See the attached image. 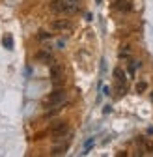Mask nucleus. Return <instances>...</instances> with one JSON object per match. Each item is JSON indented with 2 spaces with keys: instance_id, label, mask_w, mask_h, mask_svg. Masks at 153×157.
<instances>
[{
  "instance_id": "nucleus-8",
  "label": "nucleus",
  "mask_w": 153,
  "mask_h": 157,
  "mask_svg": "<svg viewBox=\"0 0 153 157\" xmlns=\"http://www.w3.org/2000/svg\"><path fill=\"white\" fill-rule=\"evenodd\" d=\"M67 148H69V146H67V142H62V144H56V146L52 148V151H50V153H52V155H64V153L67 151Z\"/></svg>"
},
{
  "instance_id": "nucleus-4",
  "label": "nucleus",
  "mask_w": 153,
  "mask_h": 157,
  "mask_svg": "<svg viewBox=\"0 0 153 157\" xmlns=\"http://www.w3.org/2000/svg\"><path fill=\"white\" fill-rule=\"evenodd\" d=\"M114 10L120 11V13H129L132 10V2L131 0H116L114 2Z\"/></svg>"
},
{
  "instance_id": "nucleus-10",
  "label": "nucleus",
  "mask_w": 153,
  "mask_h": 157,
  "mask_svg": "<svg viewBox=\"0 0 153 157\" xmlns=\"http://www.w3.org/2000/svg\"><path fill=\"white\" fill-rule=\"evenodd\" d=\"M2 43H4V47H6L8 51H11V49H13V37H11V36H4Z\"/></svg>"
},
{
  "instance_id": "nucleus-13",
  "label": "nucleus",
  "mask_w": 153,
  "mask_h": 157,
  "mask_svg": "<svg viewBox=\"0 0 153 157\" xmlns=\"http://www.w3.org/2000/svg\"><path fill=\"white\" fill-rule=\"evenodd\" d=\"M144 148H146L149 153H153V140H144Z\"/></svg>"
},
{
  "instance_id": "nucleus-6",
  "label": "nucleus",
  "mask_w": 153,
  "mask_h": 157,
  "mask_svg": "<svg viewBox=\"0 0 153 157\" xmlns=\"http://www.w3.org/2000/svg\"><path fill=\"white\" fill-rule=\"evenodd\" d=\"M50 10H52L54 13H65V11H67L65 0H52V2H50Z\"/></svg>"
},
{
  "instance_id": "nucleus-5",
  "label": "nucleus",
  "mask_w": 153,
  "mask_h": 157,
  "mask_svg": "<svg viewBox=\"0 0 153 157\" xmlns=\"http://www.w3.org/2000/svg\"><path fill=\"white\" fill-rule=\"evenodd\" d=\"M52 30L54 32H64V30H69L71 28V23L67 21V19H56V21H52Z\"/></svg>"
},
{
  "instance_id": "nucleus-2",
  "label": "nucleus",
  "mask_w": 153,
  "mask_h": 157,
  "mask_svg": "<svg viewBox=\"0 0 153 157\" xmlns=\"http://www.w3.org/2000/svg\"><path fill=\"white\" fill-rule=\"evenodd\" d=\"M67 133H69V127H67L65 122H56V124L50 127V135L54 136V139H58V136H64V135H67Z\"/></svg>"
},
{
  "instance_id": "nucleus-11",
  "label": "nucleus",
  "mask_w": 153,
  "mask_h": 157,
  "mask_svg": "<svg viewBox=\"0 0 153 157\" xmlns=\"http://www.w3.org/2000/svg\"><path fill=\"white\" fill-rule=\"evenodd\" d=\"M65 4H67V11H75L79 8V0H65Z\"/></svg>"
},
{
  "instance_id": "nucleus-7",
  "label": "nucleus",
  "mask_w": 153,
  "mask_h": 157,
  "mask_svg": "<svg viewBox=\"0 0 153 157\" xmlns=\"http://www.w3.org/2000/svg\"><path fill=\"white\" fill-rule=\"evenodd\" d=\"M50 77H52V82H54V84L64 82V73H62V67L52 66V69H50Z\"/></svg>"
},
{
  "instance_id": "nucleus-3",
  "label": "nucleus",
  "mask_w": 153,
  "mask_h": 157,
  "mask_svg": "<svg viewBox=\"0 0 153 157\" xmlns=\"http://www.w3.org/2000/svg\"><path fill=\"white\" fill-rule=\"evenodd\" d=\"M114 77H116V81H118V88H121V94H125L127 92V77H125V73H123V69H116L114 71Z\"/></svg>"
},
{
  "instance_id": "nucleus-1",
  "label": "nucleus",
  "mask_w": 153,
  "mask_h": 157,
  "mask_svg": "<svg viewBox=\"0 0 153 157\" xmlns=\"http://www.w3.org/2000/svg\"><path fill=\"white\" fill-rule=\"evenodd\" d=\"M65 99V92L62 90V88H56L54 92H50L47 97H45V105H49V107H54V105H60L62 101Z\"/></svg>"
},
{
  "instance_id": "nucleus-12",
  "label": "nucleus",
  "mask_w": 153,
  "mask_h": 157,
  "mask_svg": "<svg viewBox=\"0 0 153 157\" xmlns=\"http://www.w3.org/2000/svg\"><path fill=\"white\" fill-rule=\"evenodd\" d=\"M146 88H147V84H146V82H138V84H136V92H138V94H144V92H146Z\"/></svg>"
},
{
  "instance_id": "nucleus-14",
  "label": "nucleus",
  "mask_w": 153,
  "mask_h": 157,
  "mask_svg": "<svg viewBox=\"0 0 153 157\" xmlns=\"http://www.w3.org/2000/svg\"><path fill=\"white\" fill-rule=\"evenodd\" d=\"M37 37L43 41V39H49V37H50V34H49V32H39V34H37Z\"/></svg>"
},
{
  "instance_id": "nucleus-9",
  "label": "nucleus",
  "mask_w": 153,
  "mask_h": 157,
  "mask_svg": "<svg viewBox=\"0 0 153 157\" xmlns=\"http://www.w3.org/2000/svg\"><path fill=\"white\" fill-rule=\"evenodd\" d=\"M35 58H37V60H41V62H47V64L52 62V54L47 52V51H39V52L35 54Z\"/></svg>"
},
{
  "instance_id": "nucleus-15",
  "label": "nucleus",
  "mask_w": 153,
  "mask_h": 157,
  "mask_svg": "<svg viewBox=\"0 0 153 157\" xmlns=\"http://www.w3.org/2000/svg\"><path fill=\"white\" fill-rule=\"evenodd\" d=\"M120 56H121V58H125V56H129V47H125V49H123V51L120 52Z\"/></svg>"
},
{
  "instance_id": "nucleus-16",
  "label": "nucleus",
  "mask_w": 153,
  "mask_h": 157,
  "mask_svg": "<svg viewBox=\"0 0 153 157\" xmlns=\"http://www.w3.org/2000/svg\"><path fill=\"white\" fill-rule=\"evenodd\" d=\"M151 101H153V92H151Z\"/></svg>"
}]
</instances>
